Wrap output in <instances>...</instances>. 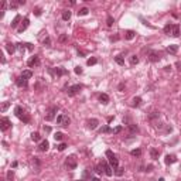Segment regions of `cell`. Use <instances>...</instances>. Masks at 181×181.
I'll list each match as a JSON object with an SVG mask.
<instances>
[{"label": "cell", "mask_w": 181, "mask_h": 181, "mask_svg": "<svg viewBox=\"0 0 181 181\" xmlns=\"http://www.w3.org/2000/svg\"><path fill=\"white\" fill-rule=\"evenodd\" d=\"M28 24H30V20H28V18H24V20H23V23H21V26L18 27V33L26 31V30H27V27H28Z\"/></svg>", "instance_id": "11"}, {"label": "cell", "mask_w": 181, "mask_h": 181, "mask_svg": "<svg viewBox=\"0 0 181 181\" xmlns=\"http://www.w3.org/2000/svg\"><path fill=\"white\" fill-rule=\"evenodd\" d=\"M150 156H151V158L157 160L158 158V150L157 149H151V150H150Z\"/></svg>", "instance_id": "24"}, {"label": "cell", "mask_w": 181, "mask_h": 181, "mask_svg": "<svg viewBox=\"0 0 181 181\" xmlns=\"http://www.w3.org/2000/svg\"><path fill=\"white\" fill-rule=\"evenodd\" d=\"M67 40H68V34H61L60 38H58V41H60V43H65Z\"/></svg>", "instance_id": "38"}, {"label": "cell", "mask_w": 181, "mask_h": 181, "mask_svg": "<svg viewBox=\"0 0 181 181\" xmlns=\"http://www.w3.org/2000/svg\"><path fill=\"white\" fill-rule=\"evenodd\" d=\"M115 61H116V64H119V65H124V60L122 58V55L115 57Z\"/></svg>", "instance_id": "29"}, {"label": "cell", "mask_w": 181, "mask_h": 181, "mask_svg": "<svg viewBox=\"0 0 181 181\" xmlns=\"http://www.w3.org/2000/svg\"><path fill=\"white\" fill-rule=\"evenodd\" d=\"M16 48H18V50H20V51L23 52V51L26 50L27 47H26V44H23V43H18V44H16Z\"/></svg>", "instance_id": "40"}, {"label": "cell", "mask_w": 181, "mask_h": 181, "mask_svg": "<svg viewBox=\"0 0 181 181\" xmlns=\"http://www.w3.org/2000/svg\"><path fill=\"white\" fill-rule=\"evenodd\" d=\"M99 101H101L102 103H107V102H109V96H107L106 93H101V96H99Z\"/></svg>", "instance_id": "23"}, {"label": "cell", "mask_w": 181, "mask_h": 181, "mask_svg": "<svg viewBox=\"0 0 181 181\" xmlns=\"http://www.w3.org/2000/svg\"><path fill=\"white\" fill-rule=\"evenodd\" d=\"M120 132H122V126H118V127H115V129H113V132H112V133L118 135V133H120Z\"/></svg>", "instance_id": "46"}, {"label": "cell", "mask_w": 181, "mask_h": 181, "mask_svg": "<svg viewBox=\"0 0 181 181\" xmlns=\"http://www.w3.org/2000/svg\"><path fill=\"white\" fill-rule=\"evenodd\" d=\"M31 139H33L34 141H40V139H41V136H40V133H37V132H34V133H31Z\"/></svg>", "instance_id": "31"}, {"label": "cell", "mask_w": 181, "mask_h": 181, "mask_svg": "<svg viewBox=\"0 0 181 181\" xmlns=\"http://www.w3.org/2000/svg\"><path fill=\"white\" fill-rule=\"evenodd\" d=\"M27 65L30 68H33V67H37V65H40V58L37 55H34V57H31L30 60L27 61Z\"/></svg>", "instance_id": "6"}, {"label": "cell", "mask_w": 181, "mask_h": 181, "mask_svg": "<svg viewBox=\"0 0 181 181\" xmlns=\"http://www.w3.org/2000/svg\"><path fill=\"white\" fill-rule=\"evenodd\" d=\"M164 161H166V164H174L177 161V157H175L174 154H167Z\"/></svg>", "instance_id": "12"}, {"label": "cell", "mask_w": 181, "mask_h": 181, "mask_svg": "<svg viewBox=\"0 0 181 181\" xmlns=\"http://www.w3.org/2000/svg\"><path fill=\"white\" fill-rule=\"evenodd\" d=\"M98 124H99V120L98 119H90L89 122H88V127H89L90 130H93L98 127Z\"/></svg>", "instance_id": "13"}, {"label": "cell", "mask_w": 181, "mask_h": 181, "mask_svg": "<svg viewBox=\"0 0 181 181\" xmlns=\"http://www.w3.org/2000/svg\"><path fill=\"white\" fill-rule=\"evenodd\" d=\"M54 139H55V141H61L64 139V135H62L61 132H57L55 135H54Z\"/></svg>", "instance_id": "28"}, {"label": "cell", "mask_w": 181, "mask_h": 181, "mask_svg": "<svg viewBox=\"0 0 181 181\" xmlns=\"http://www.w3.org/2000/svg\"><path fill=\"white\" fill-rule=\"evenodd\" d=\"M75 74L81 75V74H82V68H81V67H75Z\"/></svg>", "instance_id": "47"}, {"label": "cell", "mask_w": 181, "mask_h": 181, "mask_svg": "<svg viewBox=\"0 0 181 181\" xmlns=\"http://www.w3.org/2000/svg\"><path fill=\"white\" fill-rule=\"evenodd\" d=\"M158 181H164V178H160V180H158Z\"/></svg>", "instance_id": "55"}, {"label": "cell", "mask_w": 181, "mask_h": 181, "mask_svg": "<svg viewBox=\"0 0 181 181\" xmlns=\"http://www.w3.org/2000/svg\"><path fill=\"white\" fill-rule=\"evenodd\" d=\"M102 166H103V170H105V174L110 177V175L113 174V171H112V166H110V164H107L106 161H102Z\"/></svg>", "instance_id": "8"}, {"label": "cell", "mask_w": 181, "mask_h": 181, "mask_svg": "<svg viewBox=\"0 0 181 181\" xmlns=\"http://www.w3.org/2000/svg\"><path fill=\"white\" fill-rule=\"evenodd\" d=\"M78 181H84V180H78Z\"/></svg>", "instance_id": "56"}, {"label": "cell", "mask_w": 181, "mask_h": 181, "mask_svg": "<svg viewBox=\"0 0 181 181\" xmlns=\"http://www.w3.org/2000/svg\"><path fill=\"white\" fill-rule=\"evenodd\" d=\"M132 156H137V157H139V156H141V150L140 149H136V150H132Z\"/></svg>", "instance_id": "41"}, {"label": "cell", "mask_w": 181, "mask_h": 181, "mask_svg": "<svg viewBox=\"0 0 181 181\" xmlns=\"http://www.w3.org/2000/svg\"><path fill=\"white\" fill-rule=\"evenodd\" d=\"M106 156H107V158H109V164L112 166L113 168H116V167H119V161H118V158H116V156L113 154L110 150H107L106 151Z\"/></svg>", "instance_id": "2"}, {"label": "cell", "mask_w": 181, "mask_h": 181, "mask_svg": "<svg viewBox=\"0 0 181 181\" xmlns=\"http://www.w3.org/2000/svg\"><path fill=\"white\" fill-rule=\"evenodd\" d=\"M180 34H181L180 27H178V26H174V27H173V31H171V35H173V37H178Z\"/></svg>", "instance_id": "17"}, {"label": "cell", "mask_w": 181, "mask_h": 181, "mask_svg": "<svg viewBox=\"0 0 181 181\" xmlns=\"http://www.w3.org/2000/svg\"><path fill=\"white\" fill-rule=\"evenodd\" d=\"M69 18H71V11H69V10H64V11H62V20H65V21H67V20H69Z\"/></svg>", "instance_id": "21"}, {"label": "cell", "mask_w": 181, "mask_h": 181, "mask_svg": "<svg viewBox=\"0 0 181 181\" xmlns=\"http://www.w3.org/2000/svg\"><path fill=\"white\" fill-rule=\"evenodd\" d=\"M167 51H168L170 54H175L177 51H178V45H175V44H173V45H170L168 48H167Z\"/></svg>", "instance_id": "20"}, {"label": "cell", "mask_w": 181, "mask_h": 181, "mask_svg": "<svg viewBox=\"0 0 181 181\" xmlns=\"http://www.w3.org/2000/svg\"><path fill=\"white\" fill-rule=\"evenodd\" d=\"M43 44L47 45V47H51V38L50 37H45V40L43 41Z\"/></svg>", "instance_id": "43"}, {"label": "cell", "mask_w": 181, "mask_h": 181, "mask_svg": "<svg viewBox=\"0 0 181 181\" xmlns=\"http://www.w3.org/2000/svg\"><path fill=\"white\" fill-rule=\"evenodd\" d=\"M10 124L11 123H10V120H9V119L3 118V119H1V122H0V129L4 132V130H7L9 127H10Z\"/></svg>", "instance_id": "7"}, {"label": "cell", "mask_w": 181, "mask_h": 181, "mask_svg": "<svg viewBox=\"0 0 181 181\" xmlns=\"http://www.w3.org/2000/svg\"><path fill=\"white\" fill-rule=\"evenodd\" d=\"M129 130L132 132V133H136L139 129H137V126H136V124H130V126H129Z\"/></svg>", "instance_id": "44"}, {"label": "cell", "mask_w": 181, "mask_h": 181, "mask_svg": "<svg viewBox=\"0 0 181 181\" xmlns=\"http://www.w3.org/2000/svg\"><path fill=\"white\" fill-rule=\"evenodd\" d=\"M135 35H136L135 31L129 30V31H126V34H124V38H126V40H133V38H135Z\"/></svg>", "instance_id": "19"}, {"label": "cell", "mask_w": 181, "mask_h": 181, "mask_svg": "<svg viewBox=\"0 0 181 181\" xmlns=\"http://www.w3.org/2000/svg\"><path fill=\"white\" fill-rule=\"evenodd\" d=\"M149 60L151 62H158L160 61V54L157 51H149Z\"/></svg>", "instance_id": "5"}, {"label": "cell", "mask_w": 181, "mask_h": 181, "mask_svg": "<svg viewBox=\"0 0 181 181\" xmlns=\"http://www.w3.org/2000/svg\"><path fill=\"white\" fill-rule=\"evenodd\" d=\"M64 74H67V71H65V69L55 68V75H57V76H61V75H64Z\"/></svg>", "instance_id": "34"}, {"label": "cell", "mask_w": 181, "mask_h": 181, "mask_svg": "<svg viewBox=\"0 0 181 181\" xmlns=\"http://www.w3.org/2000/svg\"><path fill=\"white\" fill-rule=\"evenodd\" d=\"M14 113H16V116H17V118H18V119H21V120L24 122V123H28V122H30V116L24 113V110L21 109V106H16V107H14Z\"/></svg>", "instance_id": "1"}, {"label": "cell", "mask_w": 181, "mask_h": 181, "mask_svg": "<svg viewBox=\"0 0 181 181\" xmlns=\"http://www.w3.org/2000/svg\"><path fill=\"white\" fill-rule=\"evenodd\" d=\"M69 123H71V119L68 118V116H65V115H64V118H62V122H61V126H68Z\"/></svg>", "instance_id": "26"}, {"label": "cell", "mask_w": 181, "mask_h": 181, "mask_svg": "<svg viewBox=\"0 0 181 181\" xmlns=\"http://www.w3.org/2000/svg\"><path fill=\"white\" fill-rule=\"evenodd\" d=\"M3 181H7V180H3Z\"/></svg>", "instance_id": "57"}, {"label": "cell", "mask_w": 181, "mask_h": 181, "mask_svg": "<svg viewBox=\"0 0 181 181\" xmlns=\"http://www.w3.org/2000/svg\"><path fill=\"white\" fill-rule=\"evenodd\" d=\"M14 178V173H13V170H10L9 173H7V181H11Z\"/></svg>", "instance_id": "42"}, {"label": "cell", "mask_w": 181, "mask_h": 181, "mask_svg": "<svg viewBox=\"0 0 181 181\" xmlns=\"http://www.w3.org/2000/svg\"><path fill=\"white\" fill-rule=\"evenodd\" d=\"M9 106H10V102H4V103L1 105V107H0V110H1V112H6V110L9 109Z\"/></svg>", "instance_id": "37"}, {"label": "cell", "mask_w": 181, "mask_h": 181, "mask_svg": "<svg viewBox=\"0 0 181 181\" xmlns=\"http://www.w3.org/2000/svg\"><path fill=\"white\" fill-rule=\"evenodd\" d=\"M17 86H20V88H26L27 86V79L26 78H23V76H20V78L17 79Z\"/></svg>", "instance_id": "14"}, {"label": "cell", "mask_w": 181, "mask_h": 181, "mask_svg": "<svg viewBox=\"0 0 181 181\" xmlns=\"http://www.w3.org/2000/svg\"><path fill=\"white\" fill-rule=\"evenodd\" d=\"M44 130H45V132H51V129H50V127H48V126H47V127H45V126H44Z\"/></svg>", "instance_id": "53"}, {"label": "cell", "mask_w": 181, "mask_h": 181, "mask_svg": "<svg viewBox=\"0 0 181 181\" xmlns=\"http://www.w3.org/2000/svg\"><path fill=\"white\" fill-rule=\"evenodd\" d=\"M118 40V35H115V37H110V41H116Z\"/></svg>", "instance_id": "51"}, {"label": "cell", "mask_w": 181, "mask_h": 181, "mask_svg": "<svg viewBox=\"0 0 181 181\" xmlns=\"http://www.w3.org/2000/svg\"><path fill=\"white\" fill-rule=\"evenodd\" d=\"M151 168H153V166H147V167H146V170H144V171H151Z\"/></svg>", "instance_id": "50"}, {"label": "cell", "mask_w": 181, "mask_h": 181, "mask_svg": "<svg viewBox=\"0 0 181 181\" xmlns=\"http://www.w3.org/2000/svg\"><path fill=\"white\" fill-rule=\"evenodd\" d=\"M65 149H67V144H65V143H61V144H58V150H60V151H64Z\"/></svg>", "instance_id": "45"}, {"label": "cell", "mask_w": 181, "mask_h": 181, "mask_svg": "<svg viewBox=\"0 0 181 181\" xmlns=\"http://www.w3.org/2000/svg\"><path fill=\"white\" fill-rule=\"evenodd\" d=\"M34 14H35V16H41V9H38V7H37V9L34 10Z\"/></svg>", "instance_id": "48"}, {"label": "cell", "mask_w": 181, "mask_h": 181, "mask_svg": "<svg viewBox=\"0 0 181 181\" xmlns=\"http://www.w3.org/2000/svg\"><path fill=\"white\" fill-rule=\"evenodd\" d=\"M101 132H103V133H112L113 129H110L109 126H103V127L101 129Z\"/></svg>", "instance_id": "39"}, {"label": "cell", "mask_w": 181, "mask_h": 181, "mask_svg": "<svg viewBox=\"0 0 181 181\" xmlns=\"http://www.w3.org/2000/svg\"><path fill=\"white\" fill-rule=\"evenodd\" d=\"M130 64H132V65L139 64V58H137V55H132V57H130Z\"/></svg>", "instance_id": "33"}, {"label": "cell", "mask_w": 181, "mask_h": 181, "mask_svg": "<svg viewBox=\"0 0 181 181\" xmlns=\"http://www.w3.org/2000/svg\"><path fill=\"white\" fill-rule=\"evenodd\" d=\"M48 147H50L48 140H43L41 143H40V146H38V151H47V150H48Z\"/></svg>", "instance_id": "10"}, {"label": "cell", "mask_w": 181, "mask_h": 181, "mask_svg": "<svg viewBox=\"0 0 181 181\" xmlns=\"http://www.w3.org/2000/svg\"><path fill=\"white\" fill-rule=\"evenodd\" d=\"M23 78H26V79H30L31 76H33V72L30 71V69H27V71H23V75H21Z\"/></svg>", "instance_id": "25"}, {"label": "cell", "mask_w": 181, "mask_h": 181, "mask_svg": "<svg viewBox=\"0 0 181 181\" xmlns=\"http://www.w3.org/2000/svg\"><path fill=\"white\" fill-rule=\"evenodd\" d=\"M57 106H52V107H50V110H48V115L45 116V120H52L54 119V115L57 113Z\"/></svg>", "instance_id": "9"}, {"label": "cell", "mask_w": 181, "mask_h": 181, "mask_svg": "<svg viewBox=\"0 0 181 181\" xmlns=\"http://www.w3.org/2000/svg\"><path fill=\"white\" fill-rule=\"evenodd\" d=\"M6 9H7V3H6V1H3V3H1V11H4Z\"/></svg>", "instance_id": "49"}, {"label": "cell", "mask_w": 181, "mask_h": 181, "mask_svg": "<svg viewBox=\"0 0 181 181\" xmlns=\"http://www.w3.org/2000/svg\"><path fill=\"white\" fill-rule=\"evenodd\" d=\"M140 103H141V98L140 96H136V98H133V101H132V106H140Z\"/></svg>", "instance_id": "16"}, {"label": "cell", "mask_w": 181, "mask_h": 181, "mask_svg": "<svg viewBox=\"0 0 181 181\" xmlns=\"http://www.w3.org/2000/svg\"><path fill=\"white\" fill-rule=\"evenodd\" d=\"M96 62H98V60H96L95 57H90L89 60L86 61V64H88V65H89V67H90V65H95Z\"/></svg>", "instance_id": "35"}, {"label": "cell", "mask_w": 181, "mask_h": 181, "mask_svg": "<svg viewBox=\"0 0 181 181\" xmlns=\"http://www.w3.org/2000/svg\"><path fill=\"white\" fill-rule=\"evenodd\" d=\"M115 170H116V171H115V174L118 175V177H120V175H123V173H124L123 170H124V168H122V167H116Z\"/></svg>", "instance_id": "36"}, {"label": "cell", "mask_w": 181, "mask_h": 181, "mask_svg": "<svg viewBox=\"0 0 181 181\" xmlns=\"http://www.w3.org/2000/svg\"><path fill=\"white\" fill-rule=\"evenodd\" d=\"M20 20H21V16H18V14H17V16L13 18V21H11V28H16L17 26H18Z\"/></svg>", "instance_id": "15"}, {"label": "cell", "mask_w": 181, "mask_h": 181, "mask_svg": "<svg viewBox=\"0 0 181 181\" xmlns=\"http://www.w3.org/2000/svg\"><path fill=\"white\" fill-rule=\"evenodd\" d=\"M81 89H82V86H81V85H74V86H71V88H68L67 92H68V95H69V96H74V95H76Z\"/></svg>", "instance_id": "4"}, {"label": "cell", "mask_w": 181, "mask_h": 181, "mask_svg": "<svg viewBox=\"0 0 181 181\" xmlns=\"http://www.w3.org/2000/svg\"><path fill=\"white\" fill-rule=\"evenodd\" d=\"M6 50H7V52H9V54H13V52L16 51V45L9 43V44H6Z\"/></svg>", "instance_id": "18"}, {"label": "cell", "mask_w": 181, "mask_h": 181, "mask_svg": "<svg viewBox=\"0 0 181 181\" xmlns=\"http://www.w3.org/2000/svg\"><path fill=\"white\" fill-rule=\"evenodd\" d=\"M88 13H89V9H88V7H82V9L78 11V16H86Z\"/></svg>", "instance_id": "27"}, {"label": "cell", "mask_w": 181, "mask_h": 181, "mask_svg": "<svg viewBox=\"0 0 181 181\" xmlns=\"http://www.w3.org/2000/svg\"><path fill=\"white\" fill-rule=\"evenodd\" d=\"M113 23H115V18H113L112 16H107V18H106V24H107V27H112Z\"/></svg>", "instance_id": "30"}, {"label": "cell", "mask_w": 181, "mask_h": 181, "mask_svg": "<svg viewBox=\"0 0 181 181\" xmlns=\"http://www.w3.org/2000/svg\"><path fill=\"white\" fill-rule=\"evenodd\" d=\"M92 181H101L99 178H92Z\"/></svg>", "instance_id": "54"}, {"label": "cell", "mask_w": 181, "mask_h": 181, "mask_svg": "<svg viewBox=\"0 0 181 181\" xmlns=\"http://www.w3.org/2000/svg\"><path fill=\"white\" fill-rule=\"evenodd\" d=\"M173 27H174L173 24H166V26H164V33L170 35V34H171V31H173Z\"/></svg>", "instance_id": "22"}, {"label": "cell", "mask_w": 181, "mask_h": 181, "mask_svg": "<svg viewBox=\"0 0 181 181\" xmlns=\"http://www.w3.org/2000/svg\"><path fill=\"white\" fill-rule=\"evenodd\" d=\"M95 171H96V174H102V173H105V170H103V166H102V164L96 166V167H95Z\"/></svg>", "instance_id": "32"}, {"label": "cell", "mask_w": 181, "mask_h": 181, "mask_svg": "<svg viewBox=\"0 0 181 181\" xmlns=\"http://www.w3.org/2000/svg\"><path fill=\"white\" fill-rule=\"evenodd\" d=\"M26 47H27L28 50H33V47H31V44H26Z\"/></svg>", "instance_id": "52"}, {"label": "cell", "mask_w": 181, "mask_h": 181, "mask_svg": "<svg viewBox=\"0 0 181 181\" xmlns=\"http://www.w3.org/2000/svg\"><path fill=\"white\" fill-rule=\"evenodd\" d=\"M65 164H67V167L68 168H71V170H74V168H76V158L74 157V156H69V157H67V161H65Z\"/></svg>", "instance_id": "3"}]
</instances>
